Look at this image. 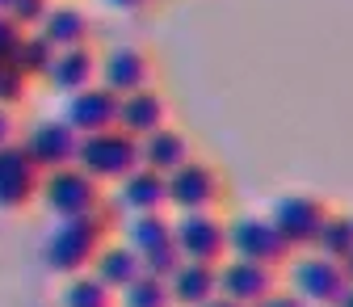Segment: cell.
Listing matches in <instances>:
<instances>
[{
    "mask_svg": "<svg viewBox=\"0 0 353 307\" xmlns=\"http://www.w3.org/2000/svg\"><path fill=\"white\" fill-rule=\"evenodd\" d=\"M42 34L55 42V51H68V47H84L88 34H93V21L76 5H55L47 13V21H42Z\"/></svg>",
    "mask_w": 353,
    "mask_h": 307,
    "instance_id": "cell-20",
    "label": "cell"
},
{
    "mask_svg": "<svg viewBox=\"0 0 353 307\" xmlns=\"http://www.w3.org/2000/svg\"><path fill=\"white\" fill-rule=\"evenodd\" d=\"M139 257H143V274H152V278H172V274H176V266L185 261L176 244H160V248L139 252Z\"/></svg>",
    "mask_w": 353,
    "mask_h": 307,
    "instance_id": "cell-26",
    "label": "cell"
},
{
    "mask_svg": "<svg viewBox=\"0 0 353 307\" xmlns=\"http://www.w3.org/2000/svg\"><path fill=\"white\" fill-rule=\"evenodd\" d=\"M55 42L42 34V30H26L21 38H17V47H13V55H9V63L21 72V76H42L47 80V72H51V63H55Z\"/></svg>",
    "mask_w": 353,
    "mask_h": 307,
    "instance_id": "cell-21",
    "label": "cell"
},
{
    "mask_svg": "<svg viewBox=\"0 0 353 307\" xmlns=\"http://www.w3.org/2000/svg\"><path fill=\"white\" fill-rule=\"evenodd\" d=\"M42 206L55 219H72V215H93L101 210V181L93 172H84L80 164L55 168L42 177Z\"/></svg>",
    "mask_w": 353,
    "mask_h": 307,
    "instance_id": "cell-4",
    "label": "cell"
},
{
    "mask_svg": "<svg viewBox=\"0 0 353 307\" xmlns=\"http://www.w3.org/2000/svg\"><path fill=\"white\" fill-rule=\"evenodd\" d=\"M93 274L122 295L135 278H143V257H139V248H130V244H105L97 252V261H93Z\"/></svg>",
    "mask_w": 353,
    "mask_h": 307,
    "instance_id": "cell-19",
    "label": "cell"
},
{
    "mask_svg": "<svg viewBox=\"0 0 353 307\" xmlns=\"http://www.w3.org/2000/svg\"><path fill=\"white\" fill-rule=\"evenodd\" d=\"M202 307H244V303H236V299H228V295H214V299L202 303Z\"/></svg>",
    "mask_w": 353,
    "mask_h": 307,
    "instance_id": "cell-33",
    "label": "cell"
},
{
    "mask_svg": "<svg viewBox=\"0 0 353 307\" xmlns=\"http://www.w3.org/2000/svg\"><path fill=\"white\" fill-rule=\"evenodd\" d=\"M336 307H353V282H349V286H345V295H341V299H336Z\"/></svg>",
    "mask_w": 353,
    "mask_h": 307,
    "instance_id": "cell-34",
    "label": "cell"
},
{
    "mask_svg": "<svg viewBox=\"0 0 353 307\" xmlns=\"http://www.w3.org/2000/svg\"><path fill=\"white\" fill-rule=\"evenodd\" d=\"M118 106H122V97H118L114 89H105V84H93V89H80V93L68 97L63 118L80 130V135H97V130L118 126Z\"/></svg>",
    "mask_w": 353,
    "mask_h": 307,
    "instance_id": "cell-13",
    "label": "cell"
},
{
    "mask_svg": "<svg viewBox=\"0 0 353 307\" xmlns=\"http://www.w3.org/2000/svg\"><path fill=\"white\" fill-rule=\"evenodd\" d=\"M172 240L181 248L185 261H206V266H219L228 261V224L214 210H181L172 219Z\"/></svg>",
    "mask_w": 353,
    "mask_h": 307,
    "instance_id": "cell-5",
    "label": "cell"
},
{
    "mask_svg": "<svg viewBox=\"0 0 353 307\" xmlns=\"http://www.w3.org/2000/svg\"><path fill=\"white\" fill-rule=\"evenodd\" d=\"M51 9H55L51 0H13V5H9V17H13L21 30H42V21H47Z\"/></svg>",
    "mask_w": 353,
    "mask_h": 307,
    "instance_id": "cell-28",
    "label": "cell"
},
{
    "mask_svg": "<svg viewBox=\"0 0 353 307\" xmlns=\"http://www.w3.org/2000/svg\"><path fill=\"white\" fill-rule=\"evenodd\" d=\"M118 198L130 215H143V210H164L168 206V177L148 164H139L130 177L118 181Z\"/></svg>",
    "mask_w": 353,
    "mask_h": 307,
    "instance_id": "cell-16",
    "label": "cell"
},
{
    "mask_svg": "<svg viewBox=\"0 0 353 307\" xmlns=\"http://www.w3.org/2000/svg\"><path fill=\"white\" fill-rule=\"evenodd\" d=\"M286 282L290 290L307 303V307H336V299L345 295L349 278L341 270V261L316 252V248H307V252H294L286 261Z\"/></svg>",
    "mask_w": 353,
    "mask_h": 307,
    "instance_id": "cell-3",
    "label": "cell"
},
{
    "mask_svg": "<svg viewBox=\"0 0 353 307\" xmlns=\"http://www.w3.org/2000/svg\"><path fill=\"white\" fill-rule=\"evenodd\" d=\"M105 219L101 210L93 215H72V219H59V224L51 228L47 244H42V261H47L51 274H84L93 270L97 252L105 248Z\"/></svg>",
    "mask_w": 353,
    "mask_h": 307,
    "instance_id": "cell-1",
    "label": "cell"
},
{
    "mask_svg": "<svg viewBox=\"0 0 353 307\" xmlns=\"http://www.w3.org/2000/svg\"><path fill=\"white\" fill-rule=\"evenodd\" d=\"M101 80V59H97V51L88 47H68V51H59L55 55V63H51V72H47V84L55 93H63V97H72V93H80V89H93V84Z\"/></svg>",
    "mask_w": 353,
    "mask_h": 307,
    "instance_id": "cell-14",
    "label": "cell"
},
{
    "mask_svg": "<svg viewBox=\"0 0 353 307\" xmlns=\"http://www.w3.org/2000/svg\"><path fill=\"white\" fill-rule=\"evenodd\" d=\"M21 34H26V30H21L9 13H0V63H9V55H13V47H17Z\"/></svg>",
    "mask_w": 353,
    "mask_h": 307,
    "instance_id": "cell-29",
    "label": "cell"
},
{
    "mask_svg": "<svg viewBox=\"0 0 353 307\" xmlns=\"http://www.w3.org/2000/svg\"><path fill=\"white\" fill-rule=\"evenodd\" d=\"M9 5H13V0H0V13H9Z\"/></svg>",
    "mask_w": 353,
    "mask_h": 307,
    "instance_id": "cell-36",
    "label": "cell"
},
{
    "mask_svg": "<svg viewBox=\"0 0 353 307\" xmlns=\"http://www.w3.org/2000/svg\"><path fill=\"white\" fill-rule=\"evenodd\" d=\"M332 215V206L316 194H286L274 202L270 219L278 224V232L286 236V244L294 252H307V248H316L320 240V228H324V219Z\"/></svg>",
    "mask_w": 353,
    "mask_h": 307,
    "instance_id": "cell-8",
    "label": "cell"
},
{
    "mask_svg": "<svg viewBox=\"0 0 353 307\" xmlns=\"http://www.w3.org/2000/svg\"><path fill=\"white\" fill-rule=\"evenodd\" d=\"M316 252L332 257V261H345L353 252V210H332L324 219V228H320V240H316Z\"/></svg>",
    "mask_w": 353,
    "mask_h": 307,
    "instance_id": "cell-24",
    "label": "cell"
},
{
    "mask_svg": "<svg viewBox=\"0 0 353 307\" xmlns=\"http://www.w3.org/2000/svg\"><path fill=\"white\" fill-rule=\"evenodd\" d=\"M252 307H307L290 286H278V290H270V295H265L261 303H252Z\"/></svg>",
    "mask_w": 353,
    "mask_h": 307,
    "instance_id": "cell-30",
    "label": "cell"
},
{
    "mask_svg": "<svg viewBox=\"0 0 353 307\" xmlns=\"http://www.w3.org/2000/svg\"><path fill=\"white\" fill-rule=\"evenodd\" d=\"M26 93H30V76H21L13 63H0V106L17 110L26 101Z\"/></svg>",
    "mask_w": 353,
    "mask_h": 307,
    "instance_id": "cell-27",
    "label": "cell"
},
{
    "mask_svg": "<svg viewBox=\"0 0 353 307\" xmlns=\"http://www.w3.org/2000/svg\"><path fill=\"white\" fill-rule=\"evenodd\" d=\"M270 290H278V266L248 261V257L219 261V295H228V299L252 307V303H261Z\"/></svg>",
    "mask_w": 353,
    "mask_h": 307,
    "instance_id": "cell-11",
    "label": "cell"
},
{
    "mask_svg": "<svg viewBox=\"0 0 353 307\" xmlns=\"http://www.w3.org/2000/svg\"><path fill=\"white\" fill-rule=\"evenodd\" d=\"M168 118H172V106L156 89H139V93L122 97V106H118V126L130 130L135 139H143V135H152V130L168 126Z\"/></svg>",
    "mask_w": 353,
    "mask_h": 307,
    "instance_id": "cell-15",
    "label": "cell"
},
{
    "mask_svg": "<svg viewBox=\"0 0 353 307\" xmlns=\"http://www.w3.org/2000/svg\"><path fill=\"white\" fill-rule=\"evenodd\" d=\"M76 164L84 172H93L97 181H122L143 164V139H135L130 130L110 126L97 135H80V156Z\"/></svg>",
    "mask_w": 353,
    "mask_h": 307,
    "instance_id": "cell-2",
    "label": "cell"
},
{
    "mask_svg": "<svg viewBox=\"0 0 353 307\" xmlns=\"http://www.w3.org/2000/svg\"><path fill=\"white\" fill-rule=\"evenodd\" d=\"M228 248L232 257H248V261H265V266H286L294 257V248L286 244V236L278 232V224L270 215H240L228 224Z\"/></svg>",
    "mask_w": 353,
    "mask_h": 307,
    "instance_id": "cell-6",
    "label": "cell"
},
{
    "mask_svg": "<svg viewBox=\"0 0 353 307\" xmlns=\"http://www.w3.org/2000/svg\"><path fill=\"white\" fill-rule=\"evenodd\" d=\"M105 5H110V9H118V13H143L152 0H105Z\"/></svg>",
    "mask_w": 353,
    "mask_h": 307,
    "instance_id": "cell-32",
    "label": "cell"
},
{
    "mask_svg": "<svg viewBox=\"0 0 353 307\" xmlns=\"http://www.w3.org/2000/svg\"><path fill=\"white\" fill-rule=\"evenodd\" d=\"M219 202H223V172L210 160L194 156L176 172H168V206L176 215L181 210H219Z\"/></svg>",
    "mask_w": 353,
    "mask_h": 307,
    "instance_id": "cell-7",
    "label": "cell"
},
{
    "mask_svg": "<svg viewBox=\"0 0 353 307\" xmlns=\"http://www.w3.org/2000/svg\"><path fill=\"white\" fill-rule=\"evenodd\" d=\"M185 160H194V143H190L185 130H176L172 122L152 130V135H143V164L148 168H156V172L168 177V172H176Z\"/></svg>",
    "mask_w": 353,
    "mask_h": 307,
    "instance_id": "cell-17",
    "label": "cell"
},
{
    "mask_svg": "<svg viewBox=\"0 0 353 307\" xmlns=\"http://www.w3.org/2000/svg\"><path fill=\"white\" fill-rule=\"evenodd\" d=\"M176 307H202L219 295V266H206V261H181L176 274L168 278Z\"/></svg>",
    "mask_w": 353,
    "mask_h": 307,
    "instance_id": "cell-18",
    "label": "cell"
},
{
    "mask_svg": "<svg viewBox=\"0 0 353 307\" xmlns=\"http://www.w3.org/2000/svg\"><path fill=\"white\" fill-rule=\"evenodd\" d=\"M101 84L114 89L118 97H130L139 89H152L156 84V59L143 47H114L101 59Z\"/></svg>",
    "mask_w": 353,
    "mask_h": 307,
    "instance_id": "cell-12",
    "label": "cell"
},
{
    "mask_svg": "<svg viewBox=\"0 0 353 307\" xmlns=\"http://www.w3.org/2000/svg\"><path fill=\"white\" fill-rule=\"evenodd\" d=\"M26 152L38 160L42 172H55V168H68L76 164L80 156V130L68 122V118H42L26 130Z\"/></svg>",
    "mask_w": 353,
    "mask_h": 307,
    "instance_id": "cell-10",
    "label": "cell"
},
{
    "mask_svg": "<svg viewBox=\"0 0 353 307\" xmlns=\"http://www.w3.org/2000/svg\"><path fill=\"white\" fill-rule=\"evenodd\" d=\"M114 286H105L97 274H72V282L63 286V307H114Z\"/></svg>",
    "mask_w": 353,
    "mask_h": 307,
    "instance_id": "cell-23",
    "label": "cell"
},
{
    "mask_svg": "<svg viewBox=\"0 0 353 307\" xmlns=\"http://www.w3.org/2000/svg\"><path fill=\"white\" fill-rule=\"evenodd\" d=\"M42 177L47 172L26 152V143H5L0 148V210H26L34 198H42Z\"/></svg>",
    "mask_w": 353,
    "mask_h": 307,
    "instance_id": "cell-9",
    "label": "cell"
},
{
    "mask_svg": "<svg viewBox=\"0 0 353 307\" xmlns=\"http://www.w3.org/2000/svg\"><path fill=\"white\" fill-rule=\"evenodd\" d=\"M341 270H345V278H349V282H353V252H349V257H345V261H341Z\"/></svg>",
    "mask_w": 353,
    "mask_h": 307,
    "instance_id": "cell-35",
    "label": "cell"
},
{
    "mask_svg": "<svg viewBox=\"0 0 353 307\" xmlns=\"http://www.w3.org/2000/svg\"><path fill=\"white\" fill-rule=\"evenodd\" d=\"M17 139V122H13V110L9 106H0V148L13 143Z\"/></svg>",
    "mask_w": 353,
    "mask_h": 307,
    "instance_id": "cell-31",
    "label": "cell"
},
{
    "mask_svg": "<svg viewBox=\"0 0 353 307\" xmlns=\"http://www.w3.org/2000/svg\"><path fill=\"white\" fill-rule=\"evenodd\" d=\"M126 244L139 248V252H152L160 244H176L172 240V219H164V210H143L126 224Z\"/></svg>",
    "mask_w": 353,
    "mask_h": 307,
    "instance_id": "cell-22",
    "label": "cell"
},
{
    "mask_svg": "<svg viewBox=\"0 0 353 307\" xmlns=\"http://www.w3.org/2000/svg\"><path fill=\"white\" fill-rule=\"evenodd\" d=\"M122 307H176V299H172L168 278L143 274V278H135V282L122 290Z\"/></svg>",
    "mask_w": 353,
    "mask_h": 307,
    "instance_id": "cell-25",
    "label": "cell"
}]
</instances>
